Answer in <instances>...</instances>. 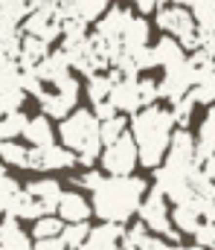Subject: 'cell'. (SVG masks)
Segmentation results:
<instances>
[{"mask_svg": "<svg viewBox=\"0 0 215 250\" xmlns=\"http://www.w3.org/2000/svg\"><path fill=\"white\" fill-rule=\"evenodd\" d=\"M145 189V178L137 175H102V181L90 189V212L102 221L125 224L137 212Z\"/></svg>", "mask_w": 215, "mask_h": 250, "instance_id": "6da1fadb", "label": "cell"}, {"mask_svg": "<svg viewBox=\"0 0 215 250\" xmlns=\"http://www.w3.org/2000/svg\"><path fill=\"white\" fill-rule=\"evenodd\" d=\"M131 137L137 143V163H143L145 169H157L166 157L169 148V137H172V114L169 108L143 105L137 114H131Z\"/></svg>", "mask_w": 215, "mask_h": 250, "instance_id": "7a4b0ae2", "label": "cell"}, {"mask_svg": "<svg viewBox=\"0 0 215 250\" xmlns=\"http://www.w3.org/2000/svg\"><path fill=\"white\" fill-rule=\"evenodd\" d=\"M56 134L70 151H76V163H81L84 169H90L99 160L102 137H99V120L93 117V111L73 108L67 117H61Z\"/></svg>", "mask_w": 215, "mask_h": 250, "instance_id": "3957f363", "label": "cell"}, {"mask_svg": "<svg viewBox=\"0 0 215 250\" xmlns=\"http://www.w3.org/2000/svg\"><path fill=\"white\" fill-rule=\"evenodd\" d=\"M154 21H157V26H160L166 35L177 38V41H180V47H183L186 53L198 50V23H195V18H192L189 6H180V3L166 6V3H163V6L157 9Z\"/></svg>", "mask_w": 215, "mask_h": 250, "instance_id": "277c9868", "label": "cell"}, {"mask_svg": "<svg viewBox=\"0 0 215 250\" xmlns=\"http://www.w3.org/2000/svg\"><path fill=\"white\" fill-rule=\"evenodd\" d=\"M137 215L148 227V233H157L169 242H180V233L172 230V218H169V207H166V195L154 187L148 195H143L140 207H137Z\"/></svg>", "mask_w": 215, "mask_h": 250, "instance_id": "5b68a950", "label": "cell"}, {"mask_svg": "<svg viewBox=\"0 0 215 250\" xmlns=\"http://www.w3.org/2000/svg\"><path fill=\"white\" fill-rule=\"evenodd\" d=\"M99 163L108 175H131L134 166H137V143H134L131 131L105 143L102 151H99Z\"/></svg>", "mask_w": 215, "mask_h": 250, "instance_id": "8992f818", "label": "cell"}, {"mask_svg": "<svg viewBox=\"0 0 215 250\" xmlns=\"http://www.w3.org/2000/svg\"><path fill=\"white\" fill-rule=\"evenodd\" d=\"M38 105H41V111L50 117V120H61V117H67L73 108H76V102H78V82L70 76H64L61 82H56V84H50V90L44 87L38 96Z\"/></svg>", "mask_w": 215, "mask_h": 250, "instance_id": "52a82bcc", "label": "cell"}, {"mask_svg": "<svg viewBox=\"0 0 215 250\" xmlns=\"http://www.w3.org/2000/svg\"><path fill=\"white\" fill-rule=\"evenodd\" d=\"M20 35H35V38H44L47 44L61 38V18H59V9H56V0L38 3L20 21Z\"/></svg>", "mask_w": 215, "mask_h": 250, "instance_id": "ba28073f", "label": "cell"}, {"mask_svg": "<svg viewBox=\"0 0 215 250\" xmlns=\"http://www.w3.org/2000/svg\"><path fill=\"white\" fill-rule=\"evenodd\" d=\"M76 166V151L64 143H47V146H29V169L35 172H61Z\"/></svg>", "mask_w": 215, "mask_h": 250, "instance_id": "9c48e42d", "label": "cell"}, {"mask_svg": "<svg viewBox=\"0 0 215 250\" xmlns=\"http://www.w3.org/2000/svg\"><path fill=\"white\" fill-rule=\"evenodd\" d=\"M192 84H195V73H192V67H189L186 59H180V62L163 67V79L157 84V93H160V99H169L172 102V99L186 96L192 90Z\"/></svg>", "mask_w": 215, "mask_h": 250, "instance_id": "30bf717a", "label": "cell"}, {"mask_svg": "<svg viewBox=\"0 0 215 250\" xmlns=\"http://www.w3.org/2000/svg\"><path fill=\"white\" fill-rule=\"evenodd\" d=\"M108 99L114 102V108L119 114H137L143 108V99H140V76H119L111 84Z\"/></svg>", "mask_w": 215, "mask_h": 250, "instance_id": "8fae6325", "label": "cell"}, {"mask_svg": "<svg viewBox=\"0 0 215 250\" xmlns=\"http://www.w3.org/2000/svg\"><path fill=\"white\" fill-rule=\"evenodd\" d=\"M163 160L172 163V166H180V169H192V166H198V163H195V137H192L186 128L172 131V137H169V148H166V157H163Z\"/></svg>", "mask_w": 215, "mask_h": 250, "instance_id": "7c38bea8", "label": "cell"}, {"mask_svg": "<svg viewBox=\"0 0 215 250\" xmlns=\"http://www.w3.org/2000/svg\"><path fill=\"white\" fill-rule=\"evenodd\" d=\"M125 236V227L119 221H102L99 227H90L87 239L78 245V250H122L119 239Z\"/></svg>", "mask_w": 215, "mask_h": 250, "instance_id": "4fadbf2b", "label": "cell"}, {"mask_svg": "<svg viewBox=\"0 0 215 250\" xmlns=\"http://www.w3.org/2000/svg\"><path fill=\"white\" fill-rule=\"evenodd\" d=\"M108 6H111V0H56L59 18H78L84 23L99 21Z\"/></svg>", "mask_w": 215, "mask_h": 250, "instance_id": "5bb4252c", "label": "cell"}, {"mask_svg": "<svg viewBox=\"0 0 215 250\" xmlns=\"http://www.w3.org/2000/svg\"><path fill=\"white\" fill-rule=\"evenodd\" d=\"M32 70H35V76H38L44 84H56V82H61L64 76H70L73 73L70 59H67L64 50H53V53H47V56L35 64Z\"/></svg>", "mask_w": 215, "mask_h": 250, "instance_id": "9a60e30c", "label": "cell"}, {"mask_svg": "<svg viewBox=\"0 0 215 250\" xmlns=\"http://www.w3.org/2000/svg\"><path fill=\"white\" fill-rule=\"evenodd\" d=\"M169 218H172V224L177 227V233H186V236H192L195 227L204 221V218H201V209H198V204H195V195L186 198V201H177L175 209L169 212Z\"/></svg>", "mask_w": 215, "mask_h": 250, "instance_id": "2e32d148", "label": "cell"}, {"mask_svg": "<svg viewBox=\"0 0 215 250\" xmlns=\"http://www.w3.org/2000/svg\"><path fill=\"white\" fill-rule=\"evenodd\" d=\"M56 215L67 224V221H87L90 218V204L84 201V195L78 192H61L59 204H56Z\"/></svg>", "mask_w": 215, "mask_h": 250, "instance_id": "e0dca14e", "label": "cell"}, {"mask_svg": "<svg viewBox=\"0 0 215 250\" xmlns=\"http://www.w3.org/2000/svg\"><path fill=\"white\" fill-rule=\"evenodd\" d=\"M131 18V9H122V6H111L102 12V18L96 21V35H105V38H122V29Z\"/></svg>", "mask_w": 215, "mask_h": 250, "instance_id": "ac0fdd59", "label": "cell"}, {"mask_svg": "<svg viewBox=\"0 0 215 250\" xmlns=\"http://www.w3.org/2000/svg\"><path fill=\"white\" fill-rule=\"evenodd\" d=\"M26 192L44 207V212H56V204H59V198H61V184L53 181V178H41V181L26 184Z\"/></svg>", "mask_w": 215, "mask_h": 250, "instance_id": "d6986e66", "label": "cell"}, {"mask_svg": "<svg viewBox=\"0 0 215 250\" xmlns=\"http://www.w3.org/2000/svg\"><path fill=\"white\" fill-rule=\"evenodd\" d=\"M20 137H23L29 146H47V143L56 140V128H53V123H50L47 114H41V117H29V120H26Z\"/></svg>", "mask_w": 215, "mask_h": 250, "instance_id": "ffe728a7", "label": "cell"}, {"mask_svg": "<svg viewBox=\"0 0 215 250\" xmlns=\"http://www.w3.org/2000/svg\"><path fill=\"white\" fill-rule=\"evenodd\" d=\"M148 38H151V26H148V21L145 18H128V23H125V29H122V50H140L148 44Z\"/></svg>", "mask_w": 215, "mask_h": 250, "instance_id": "44dd1931", "label": "cell"}, {"mask_svg": "<svg viewBox=\"0 0 215 250\" xmlns=\"http://www.w3.org/2000/svg\"><path fill=\"white\" fill-rule=\"evenodd\" d=\"M50 53V44L44 38H35V35H20V53H18V64L20 70H29L41 62L44 56Z\"/></svg>", "mask_w": 215, "mask_h": 250, "instance_id": "7402d4cb", "label": "cell"}, {"mask_svg": "<svg viewBox=\"0 0 215 250\" xmlns=\"http://www.w3.org/2000/svg\"><path fill=\"white\" fill-rule=\"evenodd\" d=\"M119 79V73L111 67V70H99V73H90L87 76V87H84V93H87V99L90 102H102V99H108V93H111V84Z\"/></svg>", "mask_w": 215, "mask_h": 250, "instance_id": "603a6c76", "label": "cell"}, {"mask_svg": "<svg viewBox=\"0 0 215 250\" xmlns=\"http://www.w3.org/2000/svg\"><path fill=\"white\" fill-rule=\"evenodd\" d=\"M6 215L35 221L38 215H44V207H41V204L26 192V189H18V192H15V198H12V204H9V209H6Z\"/></svg>", "mask_w": 215, "mask_h": 250, "instance_id": "cb8c5ba5", "label": "cell"}, {"mask_svg": "<svg viewBox=\"0 0 215 250\" xmlns=\"http://www.w3.org/2000/svg\"><path fill=\"white\" fill-rule=\"evenodd\" d=\"M213 151H215V105L207 111V117L201 123V140L195 143V163L201 166Z\"/></svg>", "mask_w": 215, "mask_h": 250, "instance_id": "d4e9b609", "label": "cell"}, {"mask_svg": "<svg viewBox=\"0 0 215 250\" xmlns=\"http://www.w3.org/2000/svg\"><path fill=\"white\" fill-rule=\"evenodd\" d=\"M151 53H154V64H157V67H166V64H175V62H180V59H186V50H183L180 41L172 38V35H163V38L151 47Z\"/></svg>", "mask_w": 215, "mask_h": 250, "instance_id": "484cf974", "label": "cell"}, {"mask_svg": "<svg viewBox=\"0 0 215 250\" xmlns=\"http://www.w3.org/2000/svg\"><path fill=\"white\" fill-rule=\"evenodd\" d=\"M0 160L6 166H18V169H29V143H18V140H3L0 143Z\"/></svg>", "mask_w": 215, "mask_h": 250, "instance_id": "4316f807", "label": "cell"}, {"mask_svg": "<svg viewBox=\"0 0 215 250\" xmlns=\"http://www.w3.org/2000/svg\"><path fill=\"white\" fill-rule=\"evenodd\" d=\"M26 114L18 108V111H9V114H0V143L3 140H18L23 134V125H26Z\"/></svg>", "mask_w": 215, "mask_h": 250, "instance_id": "83f0119b", "label": "cell"}, {"mask_svg": "<svg viewBox=\"0 0 215 250\" xmlns=\"http://www.w3.org/2000/svg\"><path fill=\"white\" fill-rule=\"evenodd\" d=\"M64 221L56 212H44L32 221V239H47V236H61Z\"/></svg>", "mask_w": 215, "mask_h": 250, "instance_id": "f1b7e54d", "label": "cell"}, {"mask_svg": "<svg viewBox=\"0 0 215 250\" xmlns=\"http://www.w3.org/2000/svg\"><path fill=\"white\" fill-rule=\"evenodd\" d=\"M192 99L195 102H201V105H213L215 102V67L210 70V73H204L195 84H192Z\"/></svg>", "mask_w": 215, "mask_h": 250, "instance_id": "f546056e", "label": "cell"}, {"mask_svg": "<svg viewBox=\"0 0 215 250\" xmlns=\"http://www.w3.org/2000/svg\"><path fill=\"white\" fill-rule=\"evenodd\" d=\"M195 99H192V93H186V96H180V99H172V108H169V114H172V120L175 125H180V128H186L189 120H192V111H195Z\"/></svg>", "mask_w": 215, "mask_h": 250, "instance_id": "4dcf8cb0", "label": "cell"}, {"mask_svg": "<svg viewBox=\"0 0 215 250\" xmlns=\"http://www.w3.org/2000/svg\"><path fill=\"white\" fill-rule=\"evenodd\" d=\"M87 233H90V224L87 221H67L61 227V239H64L67 250H78V245L87 239Z\"/></svg>", "mask_w": 215, "mask_h": 250, "instance_id": "1f68e13d", "label": "cell"}, {"mask_svg": "<svg viewBox=\"0 0 215 250\" xmlns=\"http://www.w3.org/2000/svg\"><path fill=\"white\" fill-rule=\"evenodd\" d=\"M128 131V120L117 111L114 117H108V120H102L99 123V137H102V146L105 143H111V140H117L119 134H125Z\"/></svg>", "mask_w": 215, "mask_h": 250, "instance_id": "d6a6232c", "label": "cell"}, {"mask_svg": "<svg viewBox=\"0 0 215 250\" xmlns=\"http://www.w3.org/2000/svg\"><path fill=\"white\" fill-rule=\"evenodd\" d=\"M189 12L195 18V23H213L215 21V0H189Z\"/></svg>", "mask_w": 215, "mask_h": 250, "instance_id": "836d02e7", "label": "cell"}, {"mask_svg": "<svg viewBox=\"0 0 215 250\" xmlns=\"http://www.w3.org/2000/svg\"><path fill=\"white\" fill-rule=\"evenodd\" d=\"M18 181L15 178H9L6 172L0 175V215H6V209H9V204H12V198H15V192H18Z\"/></svg>", "mask_w": 215, "mask_h": 250, "instance_id": "e575fe53", "label": "cell"}, {"mask_svg": "<svg viewBox=\"0 0 215 250\" xmlns=\"http://www.w3.org/2000/svg\"><path fill=\"white\" fill-rule=\"evenodd\" d=\"M192 236H195V242H198L201 248L215 250V221H201Z\"/></svg>", "mask_w": 215, "mask_h": 250, "instance_id": "d590c367", "label": "cell"}, {"mask_svg": "<svg viewBox=\"0 0 215 250\" xmlns=\"http://www.w3.org/2000/svg\"><path fill=\"white\" fill-rule=\"evenodd\" d=\"M198 50L215 56V21L213 23H201V26H198Z\"/></svg>", "mask_w": 215, "mask_h": 250, "instance_id": "8d00e7d4", "label": "cell"}, {"mask_svg": "<svg viewBox=\"0 0 215 250\" xmlns=\"http://www.w3.org/2000/svg\"><path fill=\"white\" fill-rule=\"evenodd\" d=\"M169 248H172V242L157 236V233H145L140 239V245H137V250H169Z\"/></svg>", "mask_w": 215, "mask_h": 250, "instance_id": "74e56055", "label": "cell"}, {"mask_svg": "<svg viewBox=\"0 0 215 250\" xmlns=\"http://www.w3.org/2000/svg\"><path fill=\"white\" fill-rule=\"evenodd\" d=\"M140 99H143V105H154L160 99L154 79H140Z\"/></svg>", "mask_w": 215, "mask_h": 250, "instance_id": "f35d334b", "label": "cell"}, {"mask_svg": "<svg viewBox=\"0 0 215 250\" xmlns=\"http://www.w3.org/2000/svg\"><path fill=\"white\" fill-rule=\"evenodd\" d=\"M29 250H67L61 236H47V239H35Z\"/></svg>", "mask_w": 215, "mask_h": 250, "instance_id": "ab89813d", "label": "cell"}, {"mask_svg": "<svg viewBox=\"0 0 215 250\" xmlns=\"http://www.w3.org/2000/svg\"><path fill=\"white\" fill-rule=\"evenodd\" d=\"M15 32H20V26L9 18V12L0 6V38H9V35H15Z\"/></svg>", "mask_w": 215, "mask_h": 250, "instance_id": "60d3db41", "label": "cell"}, {"mask_svg": "<svg viewBox=\"0 0 215 250\" xmlns=\"http://www.w3.org/2000/svg\"><path fill=\"white\" fill-rule=\"evenodd\" d=\"M117 114V108H114V102L111 99H102V102H93V117L102 123V120H108V117H114Z\"/></svg>", "mask_w": 215, "mask_h": 250, "instance_id": "b9f144b4", "label": "cell"}, {"mask_svg": "<svg viewBox=\"0 0 215 250\" xmlns=\"http://www.w3.org/2000/svg\"><path fill=\"white\" fill-rule=\"evenodd\" d=\"M99 181H102V172H84V175H78V178H76V184H78V187H84V189H93Z\"/></svg>", "mask_w": 215, "mask_h": 250, "instance_id": "7bdbcfd3", "label": "cell"}, {"mask_svg": "<svg viewBox=\"0 0 215 250\" xmlns=\"http://www.w3.org/2000/svg\"><path fill=\"white\" fill-rule=\"evenodd\" d=\"M131 3H134V6H137L140 12H145V15H148V12H154V9H160L163 3H169V0H131Z\"/></svg>", "mask_w": 215, "mask_h": 250, "instance_id": "ee69618b", "label": "cell"}, {"mask_svg": "<svg viewBox=\"0 0 215 250\" xmlns=\"http://www.w3.org/2000/svg\"><path fill=\"white\" fill-rule=\"evenodd\" d=\"M180 250H210V248H201V245H195V248H180Z\"/></svg>", "mask_w": 215, "mask_h": 250, "instance_id": "f6af8a7d", "label": "cell"}, {"mask_svg": "<svg viewBox=\"0 0 215 250\" xmlns=\"http://www.w3.org/2000/svg\"><path fill=\"white\" fill-rule=\"evenodd\" d=\"M172 3H180V6H189V0H172Z\"/></svg>", "mask_w": 215, "mask_h": 250, "instance_id": "bcb514c9", "label": "cell"}, {"mask_svg": "<svg viewBox=\"0 0 215 250\" xmlns=\"http://www.w3.org/2000/svg\"><path fill=\"white\" fill-rule=\"evenodd\" d=\"M3 172H6V163H3V160H0V175H3Z\"/></svg>", "mask_w": 215, "mask_h": 250, "instance_id": "7dc6e473", "label": "cell"}, {"mask_svg": "<svg viewBox=\"0 0 215 250\" xmlns=\"http://www.w3.org/2000/svg\"><path fill=\"white\" fill-rule=\"evenodd\" d=\"M0 3H3V0H0Z\"/></svg>", "mask_w": 215, "mask_h": 250, "instance_id": "c3c4849f", "label": "cell"}]
</instances>
